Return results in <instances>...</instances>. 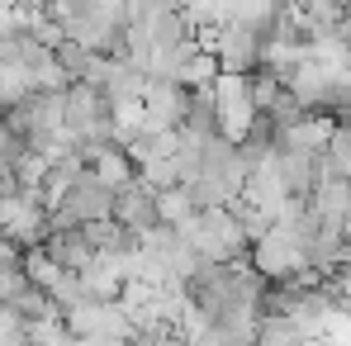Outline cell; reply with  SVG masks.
Here are the masks:
<instances>
[{
	"instance_id": "6da1fadb",
	"label": "cell",
	"mask_w": 351,
	"mask_h": 346,
	"mask_svg": "<svg viewBox=\"0 0 351 346\" xmlns=\"http://www.w3.org/2000/svg\"><path fill=\"white\" fill-rule=\"evenodd\" d=\"M180 237L195 247V256L199 261H247V251H252V242H247V232L242 223L233 219V209H209V214H195L190 223H180Z\"/></svg>"
},
{
	"instance_id": "7a4b0ae2",
	"label": "cell",
	"mask_w": 351,
	"mask_h": 346,
	"mask_svg": "<svg viewBox=\"0 0 351 346\" xmlns=\"http://www.w3.org/2000/svg\"><path fill=\"white\" fill-rule=\"evenodd\" d=\"M247 261H252V271H256L266 285H285L290 275L308 271V261H304V242H299L290 228H271L256 247H252Z\"/></svg>"
},
{
	"instance_id": "3957f363",
	"label": "cell",
	"mask_w": 351,
	"mask_h": 346,
	"mask_svg": "<svg viewBox=\"0 0 351 346\" xmlns=\"http://www.w3.org/2000/svg\"><path fill=\"white\" fill-rule=\"evenodd\" d=\"M0 237L19 242L24 251L48 242V209L38 199V190H19V195L0 199Z\"/></svg>"
},
{
	"instance_id": "277c9868",
	"label": "cell",
	"mask_w": 351,
	"mask_h": 346,
	"mask_svg": "<svg viewBox=\"0 0 351 346\" xmlns=\"http://www.w3.org/2000/svg\"><path fill=\"white\" fill-rule=\"evenodd\" d=\"M214 110H219V138L228 143H247L252 123H256V105H252V86L247 76H219L214 81Z\"/></svg>"
},
{
	"instance_id": "5b68a950",
	"label": "cell",
	"mask_w": 351,
	"mask_h": 346,
	"mask_svg": "<svg viewBox=\"0 0 351 346\" xmlns=\"http://www.w3.org/2000/svg\"><path fill=\"white\" fill-rule=\"evenodd\" d=\"M114 219L123 232H133L138 242L147 237L152 228H162V219H157V190H147L143 180H133V185H123L114 195Z\"/></svg>"
},
{
	"instance_id": "8992f818",
	"label": "cell",
	"mask_w": 351,
	"mask_h": 346,
	"mask_svg": "<svg viewBox=\"0 0 351 346\" xmlns=\"http://www.w3.org/2000/svg\"><path fill=\"white\" fill-rule=\"evenodd\" d=\"M143 119H147V133H176L185 119V90L176 81H147L143 86Z\"/></svg>"
},
{
	"instance_id": "52a82bcc",
	"label": "cell",
	"mask_w": 351,
	"mask_h": 346,
	"mask_svg": "<svg viewBox=\"0 0 351 346\" xmlns=\"http://www.w3.org/2000/svg\"><path fill=\"white\" fill-rule=\"evenodd\" d=\"M337 133V123L328 114H308L299 119L294 128H280L276 133V152H299V157H323V147H328V138Z\"/></svg>"
},
{
	"instance_id": "ba28073f",
	"label": "cell",
	"mask_w": 351,
	"mask_h": 346,
	"mask_svg": "<svg viewBox=\"0 0 351 346\" xmlns=\"http://www.w3.org/2000/svg\"><path fill=\"white\" fill-rule=\"evenodd\" d=\"M43 256L58 266V271H66V275H81L90 261H95V251L86 247V237H81V228H66V232H48V242H43Z\"/></svg>"
},
{
	"instance_id": "9c48e42d",
	"label": "cell",
	"mask_w": 351,
	"mask_h": 346,
	"mask_svg": "<svg viewBox=\"0 0 351 346\" xmlns=\"http://www.w3.org/2000/svg\"><path fill=\"white\" fill-rule=\"evenodd\" d=\"M86 171L95 175L110 195H119L123 185H133V180H138L133 162H128V152H123V147H114V143H110V147H100V152H90V157H86Z\"/></svg>"
},
{
	"instance_id": "30bf717a",
	"label": "cell",
	"mask_w": 351,
	"mask_h": 346,
	"mask_svg": "<svg viewBox=\"0 0 351 346\" xmlns=\"http://www.w3.org/2000/svg\"><path fill=\"white\" fill-rule=\"evenodd\" d=\"M276 175L285 185L290 199H308L318 190V157H299V152H276Z\"/></svg>"
},
{
	"instance_id": "8fae6325",
	"label": "cell",
	"mask_w": 351,
	"mask_h": 346,
	"mask_svg": "<svg viewBox=\"0 0 351 346\" xmlns=\"http://www.w3.org/2000/svg\"><path fill=\"white\" fill-rule=\"evenodd\" d=\"M5 308H10V313H14L24 328H34V323H58V318H62V308H58V304H53V299H48L38 285H24L14 299H10V304H5Z\"/></svg>"
},
{
	"instance_id": "7c38bea8",
	"label": "cell",
	"mask_w": 351,
	"mask_h": 346,
	"mask_svg": "<svg viewBox=\"0 0 351 346\" xmlns=\"http://www.w3.org/2000/svg\"><path fill=\"white\" fill-rule=\"evenodd\" d=\"M157 219H162V228H180V223L195 219V204H190L185 185H176V190H162V195H157Z\"/></svg>"
},
{
	"instance_id": "4fadbf2b",
	"label": "cell",
	"mask_w": 351,
	"mask_h": 346,
	"mask_svg": "<svg viewBox=\"0 0 351 346\" xmlns=\"http://www.w3.org/2000/svg\"><path fill=\"white\" fill-rule=\"evenodd\" d=\"M247 86H252V105H256V114H271V110H276V100L285 95L280 76H276V71H266V66H261V71H252V76H247Z\"/></svg>"
},
{
	"instance_id": "5bb4252c",
	"label": "cell",
	"mask_w": 351,
	"mask_h": 346,
	"mask_svg": "<svg viewBox=\"0 0 351 346\" xmlns=\"http://www.w3.org/2000/svg\"><path fill=\"white\" fill-rule=\"evenodd\" d=\"M256 346H304V337H299V328H294L290 318L266 313L261 328H256Z\"/></svg>"
},
{
	"instance_id": "9a60e30c",
	"label": "cell",
	"mask_w": 351,
	"mask_h": 346,
	"mask_svg": "<svg viewBox=\"0 0 351 346\" xmlns=\"http://www.w3.org/2000/svg\"><path fill=\"white\" fill-rule=\"evenodd\" d=\"M0 275H24V247L0 237Z\"/></svg>"
},
{
	"instance_id": "2e32d148",
	"label": "cell",
	"mask_w": 351,
	"mask_h": 346,
	"mask_svg": "<svg viewBox=\"0 0 351 346\" xmlns=\"http://www.w3.org/2000/svg\"><path fill=\"white\" fill-rule=\"evenodd\" d=\"M342 271H351V237H347V251H342Z\"/></svg>"
}]
</instances>
